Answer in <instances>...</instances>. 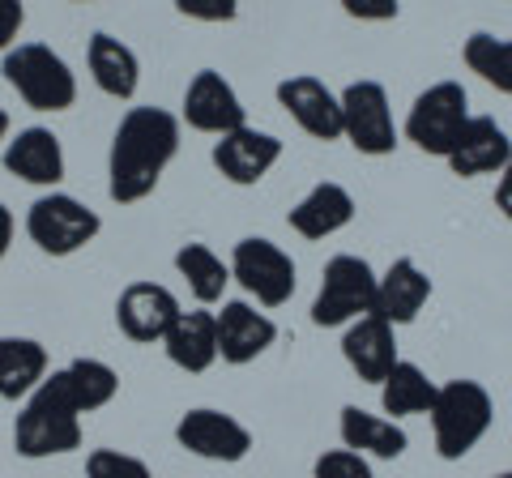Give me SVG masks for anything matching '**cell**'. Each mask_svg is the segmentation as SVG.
Masks as SVG:
<instances>
[{"instance_id":"obj_30","label":"cell","mask_w":512,"mask_h":478,"mask_svg":"<svg viewBox=\"0 0 512 478\" xmlns=\"http://www.w3.org/2000/svg\"><path fill=\"white\" fill-rule=\"evenodd\" d=\"M312 478H376L372 474V461L355 449H329L316 457Z\"/></svg>"},{"instance_id":"obj_21","label":"cell","mask_w":512,"mask_h":478,"mask_svg":"<svg viewBox=\"0 0 512 478\" xmlns=\"http://www.w3.org/2000/svg\"><path fill=\"white\" fill-rule=\"evenodd\" d=\"M163 350H167V359L180 372H192V376L210 372L214 363H218V325H214V312H205V308L184 312L180 308V316L171 321L167 338H163Z\"/></svg>"},{"instance_id":"obj_5","label":"cell","mask_w":512,"mask_h":478,"mask_svg":"<svg viewBox=\"0 0 512 478\" xmlns=\"http://www.w3.org/2000/svg\"><path fill=\"white\" fill-rule=\"evenodd\" d=\"M376 286L380 274L355 252H338L325 261L320 291L312 299V325L316 329H346L350 321L376 312Z\"/></svg>"},{"instance_id":"obj_22","label":"cell","mask_w":512,"mask_h":478,"mask_svg":"<svg viewBox=\"0 0 512 478\" xmlns=\"http://www.w3.org/2000/svg\"><path fill=\"white\" fill-rule=\"evenodd\" d=\"M431 299V278L419 269L414 257H397L389 269L380 274V286H376V316H384L393 329L397 325H410L414 316L427 308Z\"/></svg>"},{"instance_id":"obj_19","label":"cell","mask_w":512,"mask_h":478,"mask_svg":"<svg viewBox=\"0 0 512 478\" xmlns=\"http://www.w3.org/2000/svg\"><path fill=\"white\" fill-rule=\"evenodd\" d=\"M338 436H342V449H355L367 461H397L410 449V436L402 423L389 419V414H372L363 406H342Z\"/></svg>"},{"instance_id":"obj_26","label":"cell","mask_w":512,"mask_h":478,"mask_svg":"<svg viewBox=\"0 0 512 478\" xmlns=\"http://www.w3.org/2000/svg\"><path fill=\"white\" fill-rule=\"evenodd\" d=\"M175 274L188 282V291L201 308H210V304H222V295H227L231 261H222L210 244H184L175 252Z\"/></svg>"},{"instance_id":"obj_36","label":"cell","mask_w":512,"mask_h":478,"mask_svg":"<svg viewBox=\"0 0 512 478\" xmlns=\"http://www.w3.org/2000/svg\"><path fill=\"white\" fill-rule=\"evenodd\" d=\"M9 129H13V120H9V111L0 107V146H5V141H9Z\"/></svg>"},{"instance_id":"obj_34","label":"cell","mask_w":512,"mask_h":478,"mask_svg":"<svg viewBox=\"0 0 512 478\" xmlns=\"http://www.w3.org/2000/svg\"><path fill=\"white\" fill-rule=\"evenodd\" d=\"M495 210L512 222V158H508V167L495 175Z\"/></svg>"},{"instance_id":"obj_25","label":"cell","mask_w":512,"mask_h":478,"mask_svg":"<svg viewBox=\"0 0 512 478\" xmlns=\"http://www.w3.org/2000/svg\"><path fill=\"white\" fill-rule=\"evenodd\" d=\"M440 385L431 380L419 363L397 359V368L380 380V406L389 419H406V414H431Z\"/></svg>"},{"instance_id":"obj_6","label":"cell","mask_w":512,"mask_h":478,"mask_svg":"<svg viewBox=\"0 0 512 478\" xmlns=\"http://www.w3.org/2000/svg\"><path fill=\"white\" fill-rule=\"evenodd\" d=\"M470 124V94L461 82H436L427 86L406 111V141H414L431 158H448L457 146L461 129Z\"/></svg>"},{"instance_id":"obj_33","label":"cell","mask_w":512,"mask_h":478,"mask_svg":"<svg viewBox=\"0 0 512 478\" xmlns=\"http://www.w3.org/2000/svg\"><path fill=\"white\" fill-rule=\"evenodd\" d=\"M22 22H26L22 0H0V52H9V47L18 43Z\"/></svg>"},{"instance_id":"obj_16","label":"cell","mask_w":512,"mask_h":478,"mask_svg":"<svg viewBox=\"0 0 512 478\" xmlns=\"http://www.w3.org/2000/svg\"><path fill=\"white\" fill-rule=\"evenodd\" d=\"M342 359L350 363V372L367 385H380L384 376L397 368V329L384 321V316L367 312L359 321H350L342 333Z\"/></svg>"},{"instance_id":"obj_8","label":"cell","mask_w":512,"mask_h":478,"mask_svg":"<svg viewBox=\"0 0 512 478\" xmlns=\"http://www.w3.org/2000/svg\"><path fill=\"white\" fill-rule=\"evenodd\" d=\"M231 278L261 308H282L295 295V261L282 244L265 235H248L231 248Z\"/></svg>"},{"instance_id":"obj_18","label":"cell","mask_w":512,"mask_h":478,"mask_svg":"<svg viewBox=\"0 0 512 478\" xmlns=\"http://www.w3.org/2000/svg\"><path fill=\"white\" fill-rule=\"evenodd\" d=\"M9 175L35 184V188H56L64 180V150H60V137L43 124H30L13 141H5V154H0Z\"/></svg>"},{"instance_id":"obj_37","label":"cell","mask_w":512,"mask_h":478,"mask_svg":"<svg viewBox=\"0 0 512 478\" xmlns=\"http://www.w3.org/2000/svg\"><path fill=\"white\" fill-rule=\"evenodd\" d=\"M491 478H512V470H500V474H491Z\"/></svg>"},{"instance_id":"obj_7","label":"cell","mask_w":512,"mask_h":478,"mask_svg":"<svg viewBox=\"0 0 512 478\" xmlns=\"http://www.w3.org/2000/svg\"><path fill=\"white\" fill-rule=\"evenodd\" d=\"M99 231H103V218L69 193H43L26 210L30 244H35L39 252H47V257H73V252L94 244Z\"/></svg>"},{"instance_id":"obj_15","label":"cell","mask_w":512,"mask_h":478,"mask_svg":"<svg viewBox=\"0 0 512 478\" xmlns=\"http://www.w3.org/2000/svg\"><path fill=\"white\" fill-rule=\"evenodd\" d=\"M278 103L308 137H316V141L342 137V99L320 82V77H312V73L286 77V82H278Z\"/></svg>"},{"instance_id":"obj_20","label":"cell","mask_w":512,"mask_h":478,"mask_svg":"<svg viewBox=\"0 0 512 478\" xmlns=\"http://www.w3.org/2000/svg\"><path fill=\"white\" fill-rule=\"evenodd\" d=\"M86 69L94 77V86H99L107 99H120L128 103L141 86V60L128 43H120L116 35H107V30H94L90 43H86Z\"/></svg>"},{"instance_id":"obj_12","label":"cell","mask_w":512,"mask_h":478,"mask_svg":"<svg viewBox=\"0 0 512 478\" xmlns=\"http://www.w3.org/2000/svg\"><path fill=\"white\" fill-rule=\"evenodd\" d=\"M214 325H218V359L231 363V368L256 363L278 342L274 316L256 312L248 299H222V308L214 312Z\"/></svg>"},{"instance_id":"obj_23","label":"cell","mask_w":512,"mask_h":478,"mask_svg":"<svg viewBox=\"0 0 512 478\" xmlns=\"http://www.w3.org/2000/svg\"><path fill=\"white\" fill-rule=\"evenodd\" d=\"M286 222H291V231L303 235V239H329V235H338L355 222V197H350L342 184L325 180V184H316L303 201L291 205Z\"/></svg>"},{"instance_id":"obj_13","label":"cell","mask_w":512,"mask_h":478,"mask_svg":"<svg viewBox=\"0 0 512 478\" xmlns=\"http://www.w3.org/2000/svg\"><path fill=\"white\" fill-rule=\"evenodd\" d=\"M184 120H188V129H197V133L227 137L235 129H244L248 111L227 77L218 69H201L184 90Z\"/></svg>"},{"instance_id":"obj_27","label":"cell","mask_w":512,"mask_h":478,"mask_svg":"<svg viewBox=\"0 0 512 478\" xmlns=\"http://www.w3.org/2000/svg\"><path fill=\"white\" fill-rule=\"evenodd\" d=\"M461 60H466L470 73H478L487 86H495L500 94L512 99V39L474 30V35L466 39V47H461Z\"/></svg>"},{"instance_id":"obj_17","label":"cell","mask_w":512,"mask_h":478,"mask_svg":"<svg viewBox=\"0 0 512 478\" xmlns=\"http://www.w3.org/2000/svg\"><path fill=\"white\" fill-rule=\"evenodd\" d=\"M508 158H512V137L504 133V124H495L491 116H470L444 163L461 180H478V175H500Z\"/></svg>"},{"instance_id":"obj_29","label":"cell","mask_w":512,"mask_h":478,"mask_svg":"<svg viewBox=\"0 0 512 478\" xmlns=\"http://www.w3.org/2000/svg\"><path fill=\"white\" fill-rule=\"evenodd\" d=\"M86 478H154V470H150V461H141L137 453L94 449L86 457Z\"/></svg>"},{"instance_id":"obj_1","label":"cell","mask_w":512,"mask_h":478,"mask_svg":"<svg viewBox=\"0 0 512 478\" xmlns=\"http://www.w3.org/2000/svg\"><path fill=\"white\" fill-rule=\"evenodd\" d=\"M175 154H180V120L167 107H128L107 150V197L116 205L146 201Z\"/></svg>"},{"instance_id":"obj_31","label":"cell","mask_w":512,"mask_h":478,"mask_svg":"<svg viewBox=\"0 0 512 478\" xmlns=\"http://www.w3.org/2000/svg\"><path fill=\"white\" fill-rule=\"evenodd\" d=\"M175 9L192 22H235L239 0H175Z\"/></svg>"},{"instance_id":"obj_9","label":"cell","mask_w":512,"mask_h":478,"mask_svg":"<svg viewBox=\"0 0 512 478\" xmlns=\"http://www.w3.org/2000/svg\"><path fill=\"white\" fill-rule=\"evenodd\" d=\"M342 137L367 158H384L397 150V120H393V103H389V90L372 77H359L350 82L342 94Z\"/></svg>"},{"instance_id":"obj_2","label":"cell","mask_w":512,"mask_h":478,"mask_svg":"<svg viewBox=\"0 0 512 478\" xmlns=\"http://www.w3.org/2000/svg\"><path fill=\"white\" fill-rule=\"evenodd\" d=\"M82 449V410L73 402V389L60 372H47V380L22 402L18 423H13V453L26 461L64 457Z\"/></svg>"},{"instance_id":"obj_14","label":"cell","mask_w":512,"mask_h":478,"mask_svg":"<svg viewBox=\"0 0 512 478\" xmlns=\"http://www.w3.org/2000/svg\"><path fill=\"white\" fill-rule=\"evenodd\" d=\"M214 167L218 175L227 184L235 188H252V184H261L269 171L278 167V158H282V141L274 133H261V129H252V124H244V129H235L227 137H218L214 141Z\"/></svg>"},{"instance_id":"obj_11","label":"cell","mask_w":512,"mask_h":478,"mask_svg":"<svg viewBox=\"0 0 512 478\" xmlns=\"http://www.w3.org/2000/svg\"><path fill=\"white\" fill-rule=\"evenodd\" d=\"M175 316H180V299L163 282H128L116 299V329L137 346L163 342Z\"/></svg>"},{"instance_id":"obj_3","label":"cell","mask_w":512,"mask_h":478,"mask_svg":"<svg viewBox=\"0 0 512 478\" xmlns=\"http://www.w3.org/2000/svg\"><path fill=\"white\" fill-rule=\"evenodd\" d=\"M495 402L478 380H444L431 406V440H436L440 461H461L478 449V440L491 432Z\"/></svg>"},{"instance_id":"obj_38","label":"cell","mask_w":512,"mask_h":478,"mask_svg":"<svg viewBox=\"0 0 512 478\" xmlns=\"http://www.w3.org/2000/svg\"><path fill=\"white\" fill-rule=\"evenodd\" d=\"M82 5H86V0H82Z\"/></svg>"},{"instance_id":"obj_32","label":"cell","mask_w":512,"mask_h":478,"mask_svg":"<svg viewBox=\"0 0 512 478\" xmlns=\"http://www.w3.org/2000/svg\"><path fill=\"white\" fill-rule=\"evenodd\" d=\"M342 9L359 22H393L402 0H342Z\"/></svg>"},{"instance_id":"obj_4","label":"cell","mask_w":512,"mask_h":478,"mask_svg":"<svg viewBox=\"0 0 512 478\" xmlns=\"http://www.w3.org/2000/svg\"><path fill=\"white\" fill-rule=\"evenodd\" d=\"M0 73L30 111H69L77 103V73L47 43H13Z\"/></svg>"},{"instance_id":"obj_24","label":"cell","mask_w":512,"mask_h":478,"mask_svg":"<svg viewBox=\"0 0 512 478\" xmlns=\"http://www.w3.org/2000/svg\"><path fill=\"white\" fill-rule=\"evenodd\" d=\"M47 380V346L35 338H0V402H26Z\"/></svg>"},{"instance_id":"obj_35","label":"cell","mask_w":512,"mask_h":478,"mask_svg":"<svg viewBox=\"0 0 512 478\" xmlns=\"http://www.w3.org/2000/svg\"><path fill=\"white\" fill-rule=\"evenodd\" d=\"M9 244H13V210L0 201V261L9 257Z\"/></svg>"},{"instance_id":"obj_28","label":"cell","mask_w":512,"mask_h":478,"mask_svg":"<svg viewBox=\"0 0 512 478\" xmlns=\"http://www.w3.org/2000/svg\"><path fill=\"white\" fill-rule=\"evenodd\" d=\"M64 380H69V389H73V402L82 414H94V410H103L116 402V393H120V376L111 363L103 359H73L69 368H64Z\"/></svg>"},{"instance_id":"obj_10","label":"cell","mask_w":512,"mask_h":478,"mask_svg":"<svg viewBox=\"0 0 512 478\" xmlns=\"http://www.w3.org/2000/svg\"><path fill=\"white\" fill-rule=\"evenodd\" d=\"M175 444L201 461H218V466H235L252 453V432L227 410L214 406H192L175 423Z\"/></svg>"}]
</instances>
